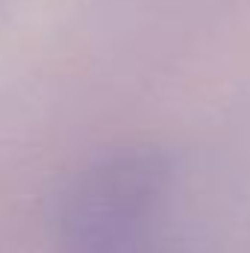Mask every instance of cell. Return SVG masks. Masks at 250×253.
Returning a JSON list of instances; mask_svg holds the SVG:
<instances>
[{
  "instance_id": "obj_1",
  "label": "cell",
  "mask_w": 250,
  "mask_h": 253,
  "mask_svg": "<svg viewBox=\"0 0 250 253\" xmlns=\"http://www.w3.org/2000/svg\"><path fill=\"white\" fill-rule=\"evenodd\" d=\"M171 189L162 150L132 144L85 165L56 206V236L68 253H129L159 215Z\"/></svg>"
},
{
  "instance_id": "obj_2",
  "label": "cell",
  "mask_w": 250,
  "mask_h": 253,
  "mask_svg": "<svg viewBox=\"0 0 250 253\" xmlns=\"http://www.w3.org/2000/svg\"><path fill=\"white\" fill-rule=\"evenodd\" d=\"M129 253H147V251H141V248H135V251H129Z\"/></svg>"
}]
</instances>
